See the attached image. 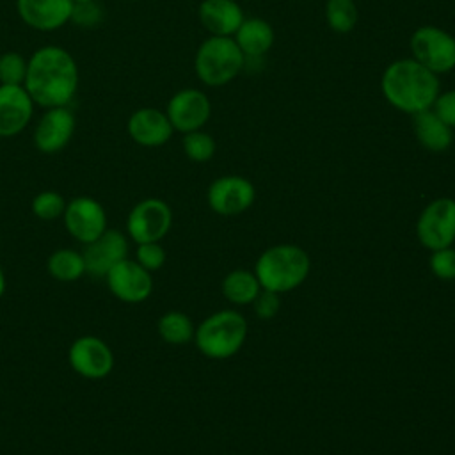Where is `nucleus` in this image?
Instances as JSON below:
<instances>
[{"label":"nucleus","instance_id":"nucleus-1","mask_svg":"<svg viewBox=\"0 0 455 455\" xmlns=\"http://www.w3.org/2000/svg\"><path fill=\"white\" fill-rule=\"evenodd\" d=\"M78 82L76 60L66 48L46 44L28 57L23 87L36 107H69L78 91Z\"/></svg>","mask_w":455,"mask_h":455},{"label":"nucleus","instance_id":"nucleus-2","mask_svg":"<svg viewBox=\"0 0 455 455\" xmlns=\"http://www.w3.org/2000/svg\"><path fill=\"white\" fill-rule=\"evenodd\" d=\"M380 89L391 107L412 116L432 108L439 94V78L412 57L398 59L384 69Z\"/></svg>","mask_w":455,"mask_h":455},{"label":"nucleus","instance_id":"nucleus-3","mask_svg":"<svg viewBox=\"0 0 455 455\" xmlns=\"http://www.w3.org/2000/svg\"><path fill=\"white\" fill-rule=\"evenodd\" d=\"M309 274V256L304 249L281 243L267 249L256 261L254 275L259 286L268 291L283 293L297 288Z\"/></svg>","mask_w":455,"mask_h":455},{"label":"nucleus","instance_id":"nucleus-4","mask_svg":"<svg viewBox=\"0 0 455 455\" xmlns=\"http://www.w3.org/2000/svg\"><path fill=\"white\" fill-rule=\"evenodd\" d=\"M245 64V55L233 37H206L194 57V71L208 87H220L235 80Z\"/></svg>","mask_w":455,"mask_h":455},{"label":"nucleus","instance_id":"nucleus-5","mask_svg":"<svg viewBox=\"0 0 455 455\" xmlns=\"http://www.w3.org/2000/svg\"><path fill=\"white\" fill-rule=\"evenodd\" d=\"M247 336L245 318L233 311L224 309L204 318L194 332L199 352L212 359H228L235 355Z\"/></svg>","mask_w":455,"mask_h":455},{"label":"nucleus","instance_id":"nucleus-6","mask_svg":"<svg viewBox=\"0 0 455 455\" xmlns=\"http://www.w3.org/2000/svg\"><path fill=\"white\" fill-rule=\"evenodd\" d=\"M412 59L435 75H444L455 69V37L435 25L418 27L411 34Z\"/></svg>","mask_w":455,"mask_h":455},{"label":"nucleus","instance_id":"nucleus-7","mask_svg":"<svg viewBox=\"0 0 455 455\" xmlns=\"http://www.w3.org/2000/svg\"><path fill=\"white\" fill-rule=\"evenodd\" d=\"M171 224V206L158 197H148L130 210L126 217V233L135 243L160 242L169 233Z\"/></svg>","mask_w":455,"mask_h":455},{"label":"nucleus","instance_id":"nucleus-8","mask_svg":"<svg viewBox=\"0 0 455 455\" xmlns=\"http://www.w3.org/2000/svg\"><path fill=\"white\" fill-rule=\"evenodd\" d=\"M418 240L430 251L451 247L455 242V199L439 197L428 203L416 224Z\"/></svg>","mask_w":455,"mask_h":455},{"label":"nucleus","instance_id":"nucleus-9","mask_svg":"<svg viewBox=\"0 0 455 455\" xmlns=\"http://www.w3.org/2000/svg\"><path fill=\"white\" fill-rule=\"evenodd\" d=\"M68 363L80 377L100 380L114 370V352L101 338L85 334L69 345Z\"/></svg>","mask_w":455,"mask_h":455},{"label":"nucleus","instance_id":"nucleus-10","mask_svg":"<svg viewBox=\"0 0 455 455\" xmlns=\"http://www.w3.org/2000/svg\"><path fill=\"white\" fill-rule=\"evenodd\" d=\"M62 222L66 231L80 243H89L107 229V213L100 201L76 196L66 203Z\"/></svg>","mask_w":455,"mask_h":455},{"label":"nucleus","instance_id":"nucleus-11","mask_svg":"<svg viewBox=\"0 0 455 455\" xmlns=\"http://www.w3.org/2000/svg\"><path fill=\"white\" fill-rule=\"evenodd\" d=\"M165 114L174 132L188 133L201 130L208 123L212 116V103L203 91L187 87L169 98Z\"/></svg>","mask_w":455,"mask_h":455},{"label":"nucleus","instance_id":"nucleus-12","mask_svg":"<svg viewBox=\"0 0 455 455\" xmlns=\"http://www.w3.org/2000/svg\"><path fill=\"white\" fill-rule=\"evenodd\" d=\"M85 263V274L103 277L123 259L128 258V238L119 229H105L98 238L84 243L80 251Z\"/></svg>","mask_w":455,"mask_h":455},{"label":"nucleus","instance_id":"nucleus-13","mask_svg":"<svg viewBox=\"0 0 455 455\" xmlns=\"http://www.w3.org/2000/svg\"><path fill=\"white\" fill-rule=\"evenodd\" d=\"M76 128L75 114L69 107H52L44 108L34 128V146L44 155H53L62 151L73 139Z\"/></svg>","mask_w":455,"mask_h":455},{"label":"nucleus","instance_id":"nucleus-14","mask_svg":"<svg viewBox=\"0 0 455 455\" xmlns=\"http://www.w3.org/2000/svg\"><path fill=\"white\" fill-rule=\"evenodd\" d=\"M254 185L247 178L228 174L210 183L206 201L219 215H236L254 203Z\"/></svg>","mask_w":455,"mask_h":455},{"label":"nucleus","instance_id":"nucleus-15","mask_svg":"<svg viewBox=\"0 0 455 455\" xmlns=\"http://www.w3.org/2000/svg\"><path fill=\"white\" fill-rule=\"evenodd\" d=\"M105 283L108 291L121 302L139 304L144 302L153 291L151 272L142 268L135 259H123L107 275Z\"/></svg>","mask_w":455,"mask_h":455},{"label":"nucleus","instance_id":"nucleus-16","mask_svg":"<svg viewBox=\"0 0 455 455\" xmlns=\"http://www.w3.org/2000/svg\"><path fill=\"white\" fill-rule=\"evenodd\" d=\"M126 132L135 144L142 148H158L172 137L174 128L165 110L155 107H142L130 114Z\"/></svg>","mask_w":455,"mask_h":455},{"label":"nucleus","instance_id":"nucleus-17","mask_svg":"<svg viewBox=\"0 0 455 455\" xmlns=\"http://www.w3.org/2000/svg\"><path fill=\"white\" fill-rule=\"evenodd\" d=\"M36 103L23 85H0V137L20 135L34 116Z\"/></svg>","mask_w":455,"mask_h":455},{"label":"nucleus","instance_id":"nucleus-18","mask_svg":"<svg viewBox=\"0 0 455 455\" xmlns=\"http://www.w3.org/2000/svg\"><path fill=\"white\" fill-rule=\"evenodd\" d=\"M73 5V0H16L21 21L39 32H53L68 25Z\"/></svg>","mask_w":455,"mask_h":455},{"label":"nucleus","instance_id":"nucleus-19","mask_svg":"<svg viewBox=\"0 0 455 455\" xmlns=\"http://www.w3.org/2000/svg\"><path fill=\"white\" fill-rule=\"evenodd\" d=\"M201 25L210 36L233 37L242 25L243 11L235 0H203L197 9Z\"/></svg>","mask_w":455,"mask_h":455},{"label":"nucleus","instance_id":"nucleus-20","mask_svg":"<svg viewBox=\"0 0 455 455\" xmlns=\"http://www.w3.org/2000/svg\"><path fill=\"white\" fill-rule=\"evenodd\" d=\"M412 128L418 142L432 153L446 151L451 146L453 128H450L432 108L412 114Z\"/></svg>","mask_w":455,"mask_h":455},{"label":"nucleus","instance_id":"nucleus-21","mask_svg":"<svg viewBox=\"0 0 455 455\" xmlns=\"http://www.w3.org/2000/svg\"><path fill=\"white\" fill-rule=\"evenodd\" d=\"M233 39L245 57H261L272 48L275 32L272 25L261 18H245Z\"/></svg>","mask_w":455,"mask_h":455},{"label":"nucleus","instance_id":"nucleus-22","mask_svg":"<svg viewBox=\"0 0 455 455\" xmlns=\"http://www.w3.org/2000/svg\"><path fill=\"white\" fill-rule=\"evenodd\" d=\"M48 274L60 283H73L78 281L85 274L84 256L78 251L69 247H62L53 251L46 261Z\"/></svg>","mask_w":455,"mask_h":455},{"label":"nucleus","instance_id":"nucleus-23","mask_svg":"<svg viewBox=\"0 0 455 455\" xmlns=\"http://www.w3.org/2000/svg\"><path fill=\"white\" fill-rule=\"evenodd\" d=\"M259 291V281L254 272L249 270H233L222 281V293L233 304H249Z\"/></svg>","mask_w":455,"mask_h":455},{"label":"nucleus","instance_id":"nucleus-24","mask_svg":"<svg viewBox=\"0 0 455 455\" xmlns=\"http://www.w3.org/2000/svg\"><path fill=\"white\" fill-rule=\"evenodd\" d=\"M156 331L160 338L171 345H183L194 338L192 320L181 311H169L158 318Z\"/></svg>","mask_w":455,"mask_h":455},{"label":"nucleus","instance_id":"nucleus-25","mask_svg":"<svg viewBox=\"0 0 455 455\" xmlns=\"http://www.w3.org/2000/svg\"><path fill=\"white\" fill-rule=\"evenodd\" d=\"M325 20L331 30L338 34H348L354 30L359 20V11L354 0H327Z\"/></svg>","mask_w":455,"mask_h":455},{"label":"nucleus","instance_id":"nucleus-26","mask_svg":"<svg viewBox=\"0 0 455 455\" xmlns=\"http://www.w3.org/2000/svg\"><path fill=\"white\" fill-rule=\"evenodd\" d=\"M181 146H183L187 158L192 162H197V164L208 162L215 155V148H217L213 137L203 130L183 133Z\"/></svg>","mask_w":455,"mask_h":455},{"label":"nucleus","instance_id":"nucleus-27","mask_svg":"<svg viewBox=\"0 0 455 455\" xmlns=\"http://www.w3.org/2000/svg\"><path fill=\"white\" fill-rule=\"evenodd\" d=\"M66 203L68 201L57 190H43L34 196L30 208H32V213L39 220L52 222V220L62 217Z\"/></svg>","mask_w":455,"mask_h":455},{"label":"nucleus","instance_id":"nucleus-28","mask_svg":"<svg viewBox=\"0 0 455 455\" xmlns=\"http://www.w3.org/2000/svg\"><path fill=\"white\" fill-rule=\"evenodd\" d=\"M28 59L20 52L0 53V85H23Z\"/></svg>","mask_w":455,"mask_h":455},{"label":"nucleus","instance_id":"nucleus-29","mask_svg":"<svg viewBox=\"0 0 455 455\" xmlns=\"http://www.w3.org/2000/svg\"><path fill=\"white\" fill-rule=\"evenodd\" d=\"M103 20V7L96 2H75L71 11L69 23H75L82 28H94Z\"/></svg>","mask_w":455,"mask_h":455},{"label":"nucleus","instance_id":"nucleus-30","mask_svg":"<svg viewBox=\"0 0 455 455\" xmlns=\"http://www.w3.org/2000/svg\"><path fill=\"white\" fill-rule=\"evenodd\" d=\"M135 261L146 268L148 272L158 270L164 267L165 263V251L160 245V242H144V243H137L135 249Z\"/></svg>","mask_w":455,"mask_h":455},{"label":"nucleus","instance_id":"nucleus-31","mask_svg":"<svg viewBox=\"0 0 455 455\" xmlns=\"http://www.w3.org/2000/svg\"><path fill=\"white\" fill-rule=\"evenodd\" d=\"M430 270L434 272L435 277L443 281L455 279V249L444 247V249L432 251Z\"/></svg>","mask_w":455,"mask_h":455},{"label":"nucleus","instance_id":"nucleus-32","mask_svg":"<svg viewBox=\"0 0 455 455\" xmlns=\"http://www.w3.org/2000/svg\"><path fill=\"white\" fill-rule=\"evenodd\" d=\"M252 304H254V313L261 320H270L279 311V293L261 288V291L256 295Z\"/></svg>","mask_w":455,"mask_h":455},{"label":"nucleus","instance_id":"nucleus-33","mask_svg":"<svg viewBox=\"0 0 455 455\" xmlns=\"http://www.w3.org/2000/svg\"><path fill=\"white\" fill-rule=\"evenodd\" d=\"M432 110L450 126L455 128V89L446 91V92H439Z\"/></svg>","mask_w":455,"mask_h":455},{"label":"nucleus","instance_id":"nucleus-34","mask_svg":"<svg viewBox=\"0 0 455 455\" xmlns=\"http://www.w3.org/2000/svg\"><path fill=\"white\" fill-rule=\"evenodd\" d=\"M4 293H5V274H4V268L0 265V299H2Z\"/></svg>","mask_w":455,"mask_h":455},{"label":"nucleus","instance_id":"nucleus-35","mask_svg":"<svg viewBox=\"0 0 455 455\" xmlns=\"http://www.w3.org/2000/svg\"><path fill=\"white\" fill-rule=\"evenodd\" d=\"M73 2H91V0H73Z\"/></svg>","mask_w":455,"mask_h":455}]
</instances>
